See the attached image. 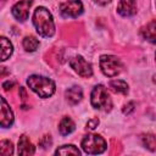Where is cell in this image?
<instances>
[{
	"label": "cell",
	"instance_id": "cell-1",
	"mask_svg": "<svg viewBox=\"0 0 156 156\" xmlns=\"http://www.w3.org/2000/svg\"><path fill=\"white\" fill-rule=\"evenodd\" d=\"M33 24L37 29V33L41 37L50 38L55 34V23H54L52 15L44 6H39L34 10Z\"/></svg>",
	"mask_w": 156,
	"mask_h": 156
},
{
	"label": "cell",
	"instance_id": "cell-2",
	"mask_svg": "<svg viewBox=\"0 0 156 156\" xmlns=\"http://www.w3.org/2000/svg\"><path fill=\"white\" fill-rule=\"evenodd\" d=\"M27 84L32 91H34L39 98H50L56 89L55 82L48 77L39 76V74H32L27 79Z\"/></svg>",
	"mask_w": 156,
	"mask_h": 156
},
{
	"label": "cell",
	"instance_id": "cell-3",
	"mask_svg": "<svg viewBox=\"0 0 156 156\" xmlns=\"http://www.w3.org/2000/svg\"><path fill=\"white\" fill-rule=\"evenodd\" d=\"M90 102L94 108L105 112H108L112 108V100L110 98L107 89L102 84H98L93 88L90 94Z\"/></svg>",
	"mask_w": 156,
	"mask_h": 156
},
{
	"label": "cell",
	"instance_id": "cell-4",
	"mask_svg": "<svg viewBox=\"0 0 156 156\" xmlns=\"http://www.w3.org/2000/svg\"><path fill=\"white\" fill-rule=\"evenodd\" d=\"M107 147L106 140L99 134H88L82 140V149L89 155L102 154Z\"/></svg>",
	"mask_w": 156,
	"mask_h": 156
},
{
	"label": "cell",
	"instance_id": "cell-5",
	"mask_svg": "<svg viewBox=\"0 0 156 156\" xmlns=\"http://www.w3.org/2000/svg\"><path fill=\"white\" fill-rule=\"evenodd\" d=\"M101 72L107 77H116L122 71V62L115 55H102L99 61Z\"/></svg>",
	"mask_w": 156,
	"mask_h": 156
},
{
	"label": "cell",
	"instance_id": "cell-6",
	"mask_svg": "<svg viewBox=\"0 0 156 156\" xmlns=\"http://www.w3.org/2000/svg\"><path fill=\"white\" fill-rule=\"evenodd\" d=\"M69 66L80 77L83 78H89L93 76V68L91 65L83 57V56H74L69 60Z\"/></svg>",
	"mask_w": 156,
	"mask_h": 156
},
{
	"label": "cell",
	"instance_id": "cell-7",
	"mask_svg": "<svg viewBox=\"0 0 156 156\" xmlns=\"http://www.w3.org/2000/svg\"><path fill=\"white\" fill-rule=\"evenodd\" d=\"M60 12L63 17L76 18L83 13V4L80 0H66L60 5Z\"/></svg>",
	"mask_w": 156,
	"mask_h": 156
},
{
	"label": "cell",
	"instance_id": "cell-8",
	"mask_svg": "<svg viewBox=\"0 0 156 156\" xmlns=\"http://www.w3.org/2000/svg\"><path fill=\"white\" fill-rule=\"evenodd\" d=\"M32 2L33 0H21L16 2L11 9L12 16L20 22H24L29 16V9L32 6Z\"/></svg>",
	"mask_w": 156,
	"mask_h": 156
},
{
	"label": "cell",
	"instance_id": "cell-9",
	"mask_svg": "<svg viewBox=\"0 0 156 156\" xmlns=\"http://www.w3.org/2000/svg\"><path fill=\"white\" fill-rule=\"evenodd\" d=\"M0 124L2 128H9L12 126L13 123V112L10 108L7 101L5 100V98H1V112H0Z\"/></svg>",
	"mask_w": 156,
	"mask_h": 156
},
{
	"label": "cell",
	"instance_id": "cell-10",
	"mask_svg": "<svg viewBox=\"0 0 156 156\" xmlns=\"http://www.w3.org/2000/svg\"><path fill=\"white\" fill-rule=\"evenodd\" d=\"M117 12L123 17H130L136 13L135 0H119L117 5Z\"/></svg>",
	"mask_w": 156,
	"mask_h": 156
},
{
	"label": "cell",
	"instance_id": "cell-11",
	"mask_svg": "<svg viewBox=\"0 0 156 156\" xmlns=\"http://www.w3.org/2000/svg\"><path fill=\"white\" fill-rule=\"evenodd\" d=\"M17 149H18V155H22V156H29V155H33L35 152L34 145L28 139V136L24 134L20 136Z\"/></svg>",
	"mask_w": 156,
	"mask_h": 156
},
{
	"label": "cell",
	"instance_id": "cell-12",
	"mask_svg": "<svg viewBox=\"0 0 156 156\" xmlns=\"http://www.w3.org/2000/svg\"><path fill=\"white\" fill-rule=\"evenodd\" d=\"M65 98L71 105H76L83 99V90L78 85L71 87L65 91Z\"/></svg>",
	"mask_w": 156,
	"mask_h": 156
},
{
	"label": "cell",
	"instance_id": "cell-13",
	"mask_svg": "<svg viewBox=\"0 0 156 156\" xmlns=\"http://www.w3.org/2000/svg\"><path fill=\"white\" fill-rule=\"evenodd\" d=\"M141 35L145 40L152 43V44H156V20L149 22L146 26H144L141 28Z\"/></svg>",
	"mask_w": 156,
	"mask_h": 156
},
{
	"label": "cell",
	"instance_id": "cell-14",
	"mask_svg": "<svg viewBox=\"0 0 156 156\" xmlns=\"http://www.w3.org/2000/svg\"><path fill=\"white\" fill-rule=\"evenodd\" d=\"M76 129V124L69 117H63L58 123V132L61 135H68Z\"/></svg>",
	"mask_w": 156,
	"mask_h": 156
},
{
	"label": "cell",
	"instance_id": "cell-15",
	"mask_svg": "<svg viewBox=\"0 0 156 156\" xmlns=\"http://www.w3.org/2000/svg\"><path fill=\"white\" fill-rule=\"evenodd\" d=\"M108 88L113 93H116V94H123V95H126L128 93V90H129L128 84L124 80H122V79H113V80H111L108 83Z\"/></svg>",
	"mask_w": 156,
	"mask_h": 156
},
{
	"label": "cell",
	"instance_id": "cell-16",
	"mask_svg": "<svg viewBox=\"0 0 156 156\" xmlns=\"http://www.w3.org/2000/svg\"><path fill=\"white\" fill-rule=\"evenodd\" d=\"M0 41H1V61H6L12 55L13 46H12V43L6 37H1Z\"/></svg>",
	"mask_w": 156,
	"mask_h": 156
},
{
	"label": "cell",
	"instance_id": "cell-17",
	"mask_svg": "<svg viewBox=\"0 0 156 156\" xmlns=\"http://www.w3.org/2000/svg\"><path fill=\"white\" fill-rule=\"evenodd\" d=\"M22 45H23V48H24L26 51L32 52V51H35L38 49L39 40L35 37H33V35H27V37H24V39L22 41Z\"/></svg>",
	"mask_w": 156,
	"mask_h": 156
},
{
	"label": "cell",
	"instance_id": "cell-18",
	"mask_svg": "<svg viewBox=\"0 0 156 156\" xmlns=\"http://www.w3.org/2000/svg\"><path fill=\"white\" fill-rule=\"evenodd\" d=\"M55 154L56 155H80V151H79V149L78 147H76L74 145H72V144H66V145H62V146H60L56 151H55Z\"/></svg>",
	"mask_w": 156,
	"mask_h": 156
},
{
	"label": "cell",
	"instance_id": "cell-19",
	"mask_svg": "<svg viewBox=\"0 0 156 156\" xmlns=\"http://www.w3.org/2000/svg\"><path fill=\"white\" fill-rule=\"evenodd\" d=\"M141 143L143 145L150 150V151H156V136L154 134H143L141 135Z\"/></svg>",
	"mask_w": 156,
	"mask_h": 156
},
{
	"label": "cell",
	"instance_id": "cell-20",
	"mask_svg": "<svg viewBox=\"0 0 156 156\" xmlns=\"http://www.w3.org/2000/svg\"><path fill=\"white\" fill-rule=\"evenodd\" d=\"M0 152L4 156H10L13 154V145L10 140H1L0 143Z\"/></svg>",
	"mask_w": 156,
	"mask_h": 156
},
{
	"label": "cell",
	"instance_id": "cell-21",
	"mask_svg": "<svg viewBox=\"0 0 156 156\" xmlns=\"http://www.w3.org/2000/svg\"><path fill=\"white\" fill-rule=\"evenodd\" d=\"M51 144H52V140H51V136H50V135H44V136L39 140V145H40L43 149L50 147Z\"/></svg>",
	"mask_w": 156,
	"mask_h": 156
},
{
	"label": "cell",
	"instance_id": "cell-22",
	"mask_svg": "<svg viewBox=\"0 0 156 156\" xmlns=\"http://www.w3.org/2000/svg\"><path fill=\"white\" fill-rule=\"evenodd\" d=\"M99 126V119L98 118H91L87 122V129H90V130H94L96 127Z\"/></svg>",
	"mask_w": 156,
	"mask_h": 156
},
{
	"label": "cell",
	"instance_id": "cell-23",
	"mask_svg": "<svg viewBox=\"0 0 156 156\" xmlns=\"http://www.w3.org/2000/svg\"><path fill=\"white\" fill-rule=\"evenodd\" d=\"M134 102L133 101H130V102H128V104H126L124 105V107L122 108V111H123V113L124 115H129L132 111H134Z\"/></svg>",
	"mask_w": 156,
	"mask_h": 156
},
{
	"label": "cell",
	"instance_id": "cell-24",
	"mask_svg": "<svg viewBox=\"0 0 156 156\" xmlns=\"http://www.w3.org/2000/svg\"><path fill=\"white\" fill-rule=\"evenodd\" d=\"M112 0H94V2H96L98 5H101V6H105L107 4H110Z\"/></svg>",
	"mask_w": 156,
	"mask_h": 156
},
{
	"label": "cell",
	"instance_id": "cell-25",
	"mask_svg": "<svg viewBox=\"0 0 156 156\" xmlns=\"http://www.w3.org/2000/svg\"><path fill=\"white\" fill-rule=\"evenodd\" d=\"M13 85V82H5L4 84H2V87H4V89L5 90H9V89H11V87Z\"/></svg>",
	"mask_w": 156,
	"mask_h": 156
},
{
	"label": "cell",
	"instance_id": "cell-26",
	"mask_svg": "<svg viewBox=\"0 0 156 156\" xmlns=\"http://www.w3.org/2000/svg\"><path fill=\"white\" fill-rule=\"evenodd\" d=\"M154 82H156V74L154 76Z\"/></svg>",
	"mask_w": 156,
	"mask_h": 156
},
{
	"label": "cell",
	"instance_id": "cell-27",
	"mask_svg": "<svg viewBox=\"0 0 156 156\" xmlns=\"http://www.w3.org/2000/svg\"><path fill=\"white\" fill-rule=\"evenodd\" d=\"M155 57H156V54H155Z\"/></svg>",
	"mask_w": 156,
	"mask_h": 156
}]
</instances>
